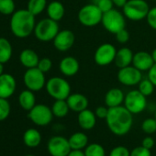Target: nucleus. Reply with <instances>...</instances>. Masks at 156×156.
<instances>
[{
    "instance_id": "45",
    "label": "nucleus",
    "mask_w": 156,
    "mask_h": 156,
    "mask_svg": "<svg viewBox=\"0 0 156 156\" xmlns=\"http://www.w3.org/2000/svg\"><path fill=\"white\" fill-rule=\"evenodd\" d=\"M127 1L128 0H112L114 6L117 8H120V9H122L124 7V5L127 3Z\"/></svg>"
},
{
    "instance_id": "28",
    "label": "nucleus",
    "mask_w": 156,
    "mask_h": 156,
    "mask_svg": "<svg viewBox=\"0 0 156 156\" xmlns=\"http://www.w3.org/2000/svg\"><path fill=\"white\" fill-rule=\"evenodd\" d=\"M69 106L67 104V101L64 99L55 100L51 107V111L53 116L57 118H64L69 113Z\"/></svg>"
},
{
    "instance_id": "20",
    "label": "nucleus",
    "mask_w": 156,
    "mask_h": 156,
    "mask_svg": "<svg viewBox=\"0 0 156 156\" xmlns=\"http://www.w3.org/2000/svg\"><path fill=\"white\" fill-rule=\"evenodd\" d=\"M125 95L123 91L118 87L109 89L105 95V104L108 108H115L124 103Z\"/></svg>"
},
{
    "instance_id": "2",
    "label": "nucleus",
    "mask_w": 156,
    "mask_h": 156,
    "mask_svg": "<svg viewBox=\"0 0 156 156\" xmlns=\"http://www.w3.org/2000/svg\"><path fill=\"white\" fill-rule=\"evenodd\" d=\"M36 26L35 16L28 9L15 11L10 19V30L14 36L23 39L34 32Z\"/></svg>"
},
{
    "instance_id": "31",
    "label": "nucleus",
    "mask_w": 156,
    "mask_h": 156,
    "mask_svg": "<svg viewBox=\"0 0 156 156\" xmlns=\"http://www.w3.org/2000/svg\"><path fill=\"white\" fill-rule=\"evenodd\" d=\"M86 156H105V149L98 143H91L86 147Z\"/></svg>"
},
{
    "instance_id": "37",
    "label": "nucleus",
    "mask_w": 156,
    "mask_h": 156,
    "mask_svg": "<svg viewBox=\"0 0 156 156\" xmlns=\"http://www.w3.org/2000/svg\"><path fill=\"white\" fill-rule=\"evenodd\" d=\"M148 25L154 30H156V7L150 9L149 13L146 17Z\"/></svg>"
},
{
    "instance_id": "49",
    "label": "nucleus",
    "mask_w": 156,
    "mask_h": 156,
    "mask_svg": "<svg viewBox=\"0 0 156 156\" xmlns=\"http://www.w3.org/2000/svg\"><path fill=\"white\" fill-rule=\"evenodd\" d=\"M25 156H35V155H31V154H29V155H25Z\"/></svg>"
},
{
    "instance_id": "42",
    "label": "nucleus",
    "mask_w": 156,
    "mask_h": 156,
    "mask_svg": "<svg viewBox=\"0 0 156 156\" xmlns=\"http://www.w3.org/2000/svg\"><path fill=\"white\" fill-rule=\"evenodd\" d=\"M148 78L156 87V63H154L151 68L148 71Z\"/></svg>"
},
{
    "instance_id": "40",
    "label": "nucleus",
    "mask_w": 156,
    "mask_h": 156,
    "mask_svg": "<svg viewBox=\"0 0 156 156\" xmlns=\"http://www.w3.org/2000/svg\"><path fill=\"white\" fill-rule=\"evenodd\" d=\"M130 156H151V154L149 149L141 145V146L134 148L130 151Z\"/></svg>"
},
{
    "instance_id": "26",
    "label": "nucleus",
    "mask_w": 156,
    "mask_h": 156,
    "mask_svg": "<svg viewBox=\"0 0 156 156\" xmlns=\"http://www.w3.org/2000/svg\"><path fill=\"white\" fill-rule=\"evenodd\" d=\"M23 141L26 146L35 148L40 145L41 141V135L39 130L35 129H29L23 134Z\"/></svg>"
},
{
    "instance_id": "32",
    "label": "nucleus",
    "mask_w": 156,
    "mask_h": 156,
    "mask_svg": "<svg viewBox=\"0 0 156 156\" xmlns=\"http://www.w3.org/2000/svg\"><path fill=\"white\" fill-rule=\"evenodd\" d=\"M16 4L14 0H0V13L3 15H12L15 12Z\"/></svg>"
},
{
    "instance_id": "47",
    "label": "nucleus",
    "mask_w": 156,
    "mask_h": 156,
    "mask_svg": "<svg viewBox=\"0 0 156 156\" xmlns=\"http://www.w3.org/2000/svg\"><path fill=\"white\" fill-rule=\"evenodd\" d=\"M3 64H4V63L0 62V75L4 73V66H3Z\"/></svg>"
},
{
    "instance_id": "1",
    "label": "nucleus",
    "mask_w": 156,
    "mask_h": 156,
    "mask_svg": "<svg viewBox=\"0 0 156 156\" xmlns=\"http://www.w3.org/2000/svg\"><path fill=\"white\" fill-rule=\"evenodd\" d=\"M106 121L109 130L113 134L117 136H123L131 129L133 124V114L130 113L125 106L109 108Z\"/></svg>"
},
{
    "instance_id": "27",
    "label": "nucleus",
    "mask_w": 156,
    "mask_h": 156,
    "mask_svg": "<svg viewBox=\"0 0 156 156\" xmlns=\"http://www.w3.org/2000/svg\"><path fill=\"white\" fill-rule=\"evenodd\" d=\"M13 49L9 40L0 37V62L7 63L12 57Z\"/></svg>"
},
{
    "instance_id": "46",
    "label": "nucleus",
    "mask_w": 156,
    "mask_h": 156,
    "mask_svg": "<svg viewBox=\"0 0 156 156\" xmlns=\"http://www.w3.org/2000/svg\"><path fill=\"white\" fill-rule=\"evenodd\" d=\"M151 57H152V59L154 61V63H156V48L152 50V51H151Z\"/></svg>"
},
{
    "instance_id": "23",
    "label": "nucleus",
    "mask_w": 156,
    "mask_h": 156,
    "mask_svg": "<svg viewBox=\"0 0 156 156\" xmlns=\"http://www.w3.org/2000/svg\"><path fill=\"white\" fill-rule=\"evenodd\" d=\"M48 18L59 22L60 20H62L65 14V9L62 3L57 0H53V1L50 2L47 6L46 9Z\"/></svg>"
},
{
    "instance_id": "11",
    "label": "nucleus",
    "mask_w": 156,
    "mask_h": 156,
    "mask_svg": "<svg viewBox=\"0 0 156 156\" xmlns=\"http://www.w3.org/2000/svg\"><path fill=\"white\" fill-rule=\"evenodd\" d=\"M118 80L120 84L126 87L138 86L142 79V74L140 70H138L133 65H129L119 69L117 73Z\"/></svg>"
},
{
    "instance_id": "12",
    "label": "nucleus",
    "mask_w": 156,
    "mask_h": 156,
    "mask_svg": "<svg viewBox=\"0 0 156 156\" xmlns=\"http://www.w3.org/2000/svg\"><path fill=\"white\" fill-rule=\"evenodd\" d=\"M116 47L111 43H103L98 47L94 54V61L99 66H107L114 62L116 54Z\"/></svg>"
},
{
    "instance_id": "48",
    "label": "nucleus",
    "mask_w": 156,
    "mask_h": 156,
    "mask_svg": "<svg viewBox=\"0 0 156 156\" xmlns=\"http://www.w3.org/2000/svg\"><path fill=\"white\" fill-rule=\"evenodd\" d=\"M154 119H155V120H156V110H155V113H154Z\"/></svg>"
},
{
    "instance_id": "22",
    "label": "nucleus",
    "mask_w": 156,
    "mask_h": 156,
    "mask_svg": "<svg viewBox=\"0 0 156 156\" xmlns=\"http://www.w3.org/2000/svg\"><path fill=\"white\" fill-rule=\"evenodd\" d=\"M39 61H40L39 55L35 51L31 49H25L20 54V62L27 69L37 67Z\"/></svg>"
},
{
    "instance_id": "29",
    "label": "nucleus",
    "mask_w": 156,
    "mask_h": 156,
    "mask_svg": "<svg viewBox=\"0 0 156 156\" xmlns=\"http://www.w3.org/2000/svg\"><path fill=\"white\" fill-rule=\"evenodd\" d=\"M47 0H29L27 9L34 16H38L47 9Z\"/></svg>"
},
{
    "instance_id": "30",
    "label": "nucleus",
    "mask_w": 156,
    "mask_h": 156,
    "mask_svg": "<svg viewBox=\"0 0 156 156\" xmlns=\"http://www.w3.org/2000/svg\"><path fill=\"white\" fill-rule=\"evenodd\" d=\"M155 87H156L152 84V82L149 79V78H144V79L142 78L141 81L138 85V90L145 97L151 96L153 93Z\"/></svg>"
},
{
    "instance_id": "5",
    "label": "nucleus",
    "mask_w": 156,
    "mask_h": 156,
    "mask_svg": "<svg viewBox=\"0 0 156 156\" xmlns=\"http://www.w3.org/2000/svg\"><path fill=\"white\" fill-rule=\"evenodd\" d=\"M103 14L104 13L95 3L87 4L82 7L78 11L77 19L81 25L87 28H92L101 23Z\"/></svg>"
},
{
    "instance_id": "15",
    "label": "nucleus",
    "mask_w": 156,
    "mask_h": 156,
    "mask_svg": "<svg viewBox=\"0 0 156 156\" xmlns=\"http://www.w3.org/2000/svg\"><path fill=\"white\" fill-rule=\"evenodd\" d=\"M17 83L14 76L4 73L0 75V98H9L16 91Z\"/></svg>"
},
{
    "instance_id": "7",
    "label": "nucleus",
    "mask_w": 156,
    "mask_h": 156,
    "mask_svg": "<svg viewBox=\"0 0 156 156\" xmlns=\"http://www.w3.org/2000/svg\"><path fill=\"white\" fill-rule=\"evenodd\" d=\"M101 24L108 32L115 35L121 30L126 29V17L123 12L112 9L103 14Z\"/></svg>"
},
{
    "instance_id": "43",
    "label": "nucleus",
    "mask_w": 156,
    "mask_h": 156,
    "mask_svg": "<svg viewBox=\"0 0 156 156\" xmlns=\"http://www.w3.org/2000/svg\"><path fill=\"white\" fill-rule=\"evenodd\" d=\"M141 145H142L143 147H145V148L151 150V149L153 147V145H154V140H153L151 137H146V138L143 139Z\"/></svg>"
},
{
    "instance_id": "4",
    "label": "nucleus",
    "mask_w": 156,
    "mask_h": 156,
    "mask_svg": "<svg viewBox=\"0 0 156 156\" xmlns=\"http://www.w3.org/2000/svg\"><path fill=\"white\" fill-rule=\"evenodd\" d=\"M150 10V6L145 0H128L122 8V12L126 19L132 21H140L146 19Z\"/></svg>"
},
{
    "instance_id": "13",
    "label": "nucleus",
    "mask_w": 156,
    "mask_h": 156,
    "mask_svg": "<svg viewBox=\"0 0 156 156\" xmlns=\"http://www.w3.org/2000/svg\"><path fill=\"white\" fill-rule=\"evenodd\" d=\"M47 148L51 156H68L72 151L69 140L62 136H54L51 138Z\"/></svg>"
},
{
    "instance_id": "21",
    "label": "nucleus",
    "mask_w": 156,
    "mask_h": 156,
    "mask_svg": "<svg viewBox=\"0 0 156 156\" xmlns=\"http://www.w3.org/2000/svg\"><path fill=\"white\" fill-rule=\"evenodd\" d=\"M133 55H134V53L129 48L122 47L117 51L114 63L119 69L131 65L132 60H133Z\"/></svg>"
},
{
    "instance_id": "39",
    "label": "nucleus",
    "mask_w": 156,
    "mask_h": 156,
    "mask_svg": "<svg viewBox=\"0 0 156 156\" xmlns=\"http://www.w3.org/2000/svg\"><path fill=\"white\" fill-rule=\"evenodd\" d=\"M115 37H116V41L120 44H125L129 41V33L126 29H123L118 33H116Z\"/></svg>"
},
{
    "instance_id": "24",
    "label": "nucleus",
    "mask_w": 156,
    "mask_h": 156,
    "mask_svg": "<svg viewBox=\"0 0 156 156\" xmlns=\"http://www.w3.org/2000/svg\"><path fill=\"white\" fill-rule=\"evenodd\" d=\"M19 103L24 110L30 111L36 105V98L34 92L28 88L26 90H23L20 94Z\"/></svg>"
},
{
    "instance_id": "34",
    "label": "nucleus",
    "mask_w": 156,
    "mask_h": 156,
    "mask_svg": "<svg viewBox=\"0 0 156 156\" xmlns=\"http://www.w3.org/2000/svg\"><path fill=\"white\" fill-rule=\"evenodd\" d=\"M141 129L146 134H153L156 132V120L154 118H149L143 120Z\"/></svg>"
},
{
    "instance_id": "33",
    "label": "nucleus",
    "mask_w": 156,
    "mask_h": 156,
    "mask_svg": "<svg viewBox=\"0 0 156 156\" xmlns=\"http://www.w3.org/2000/svg\"><path fill=\"white\" fill-rule=\"evenodd\" d=\"M10 114V105L7 98H0V121L9 118Z\"/></svg>"
},
{
    "instance_id": "18",
    "label": "nucleus",
    "mask_w": 156,
    "mask_h": 156,
    "mask_svg": "<svg viewBox=\"0 0 156 156\" xmlns=\"http://www.w3.org/2000/svg\"><path fill=\"white\" fill-rule=\"evenodd\" d=\"M66 101H67L70 110L77 112V113L87 109L88 108V104H89L87 98L85 95L80 94V93L71 94L67 98Z\"/></svg>"
},
{
    "instance_id": "17",
    "label": "nucleus",
    "mask_w": 156,
    "mask_h": 156,
    "mask_svg": "<svg viewBox=\"0 0 156 156\" xmlns=\"http://www.w3.org/2000/svg\"><path fill=\"white\" fill-rule=\"evenodd\" d=\"M60 72L67 77L74 76L80 69V63L78 60L73 56H66L62 58L59 63Z\"/></svg>"
},
{
    "instance_id": "35",
    "label": "nucleus",
    "mask_w": 156,
    "mask_h": 156,
    "mask_svg": "<svg viewBox=\"0 0 156 156\" xmlns=\"http://www.w3.org/2000/svg\"><path fill=\"white\" fill-rule=\"evenodd\" d=\"M37 67L41 72H43L44 73H48L51 69V67H52V62H51V60L50 58H47V57L41 58V59H40Z\"/></svg>"
},
{
    "instance_id": "9",
    "label": "nucleus",
    "mask_w": 156,
    "mask_h": 156,
    "mask_svg": "<svg viewBox=\"0 0 156 156\" xmlns=\"http://www.w3.org/2000/svg\"><path fill=\"white\" fill-rule=\"evenodd\" d=\"M146 98L138 89L131 90L125 96L124 106L133 115L141 113L147 107Z\"/></svg>"
},
{
    "instance_id": "25",
    "label": "nucleus",
    "mask_w": 156,
    "mask_h": 156,
    "mask_svg": "<svg viewBox=\"0 0 156 156\" xmlns=\"http://www.w3.org/2000/svg\"><path fill=\"white\" fill-rule=\"evenodd\" d=\"M72 150H83L88 145V137L84 132H75L68 139Z\"/></svg>"
},
{
    "instance_id": "16",
    "label": "nucleus",
    "mask_w": 156,
    "mask_h": 156,
    "mask_svg": "<svg viewBox=\"0 0 156 156\" xmlns=\"http://www.w3.org/2000/svg\"><path fill=\"white\" fill-rule=\"evenodd\" d=\"M153 64H154V61L151 53L144 51H137L134 53L132 65L136 67L138 70H140V72L149 71Z\"/></svg>"
},
{
    "instance_id": "44",
    "label": "nucleus",
    "mask_w": 156,
    "mask_h": 156,
    "mask_svg": "<svg viewBox=\"0 0 156 156\" xmlns=\"http://www.w3.org/2000/svg\"><path fill=\"white\" fill-rule=\"evenodd\" d=\"M68 156H86L85 151H82V150H72Z\"/></svg>"
},
{
    "instance_id": "6",
    "label": "nucleus",
    "mask_w": 156,
    "mask_h": 156,
    "mask_svg": "<svg viewBox=\"0 0 156 156\" xmlns=\"http://www.w3.org/2000/svg\"><path fill=\"white\" fill-rule=\"evenodd\" d=\"M59 31L60 27L58 22L50 18H47L36 23L33 33L37 40L43 42H48L53 41Z\"/></svg>"
},
{
    "instance_id": "10",
    "label": "nucleus",
    "mask_w": 156,
    "mask_h": 156,
    "mask_svg": "<svg viewBox=\"0 0 156 156\" xmlns=\"http://www.w3.org/2000/svg\"><path fill=\"white\" fill-rule=\"evenodd\" d=\"M29 119L38 126H47L49 125L53 118L51 108L44 104H36L28 114Z\"/></svg>"
},
{
    "instance_id": "14",
    "label": "nucleus",
    "mask_w": 156,
    "mask_h": 156,
    "mask_svg": "<svg viewBox=\"0 0 156 156\" xmlns=\"http://www.w3.org/2000/svg\"><path fill=\"white\" fill-rule=\"evenodd\" d=\"M53 45L54 48L59 51H69L75 41V35L70 30H62L58 32L54 38Z\"/></svg>"
},
{
    "instance_id": "41",
    "label": "nucleus",
    "mask_w": 156,
    "mask_h": 156,
    "mask_svg": "<svg viewBox=\"0 0 156 156\" xmlns=\"http://www.w3.org/2000/svg\"><path fill=\"white\" fill-rule=\"evenodd\" d=\"M108 109L109 108L108 107H104V106H99L96 108L95 110V114L97 116V118L98 119H107L108 114Z\"/></svg>"
},
{
    "instance_id": "36",
    "label": "nucleus",
    "mask_w": 156,
    "mask_h": 156,
    "mask_svg": "<svg viewBox=\"0 0 156 156\" xmlns=\"http://www.w3.org/2000/svg\"><path fill=\"white\" fill-rule=\"evenodd\" d=\"M103 13H106L109 10H111L114 7V4L112 0H97L95 3Z\"/></svg>"
},
{
    "instance_id": "38",
    "label": "nucleus",
    "mask_w": 156,
    "mask_h": 156,
    "mask_svg": "<svg viewBox=\"0 0 156 156\" xmlns=\"http://www.w3.org/2000/svg\"><path fill=\"white\" fill-rule=\"evenodd\" d=\"M109 156H130V151L124 146H117L110 151Z\"/></svg>"
},
{
    "instance_id": "19",
    "label": "nucleus",
    "mask_w": 156,
    "mask_h": 156,
    "mask_svg": "<svg viewBox=\"0 0 156 156\" xmlns=\"http://www.w3.org/2000/svg\"><path fill=\"white\" fill-rule=\"evenodd\" d=\"M77 121H78V125L80 126L81 129L85 130H90L96 126L97 116L94 111L87 108L78 113Z\"/></svg>"
},
{
    "instance_id": "8",
    "label": "nucleus",
    "mask_w": 156,
    "mask_h": 156,
    "mask_svg": "<svg viewBox=\"0 0 156 156\" xmlns=\"http://www.w3.org/2000/svg\"><path fill=\"white\" fill-rule=\"evenodd\" d=\"M23 82L25 87L33 91H41L46 85V78L43 72H41L38 67L27 69L23 75Z\"/></svg>"
},
{
    "instance_id": "3",
    "label": "nucleus",
    "mask_w": 156,
    "mask_h": 156,
    "mask_svg": "<svg viewBox=\"0 0 156 156\" xmlns=\"http://www.w3.org/2000/svg\"><path fill=\"white\" fill-rule=\"evenodd\" d=\"M45 88L50 97L55 100L64 99L71 95V86L64 78L60 76H53L46 82Z\"/></svg>"
},
{
    "instance_id": "50",
    "label": "nucleus",
    "mask_w": 156,
    "mask_h": 156,
    "mask_svg": "<svg viewBox=\"0 0 156 156\" xmlns=\"http://www.w3.org/2000/svg\"><path fill=\"white\" fill-rule=\"evenodd\" d=\"M152 1H156V0H152Z\"/></svg>"
}]
</instances>
